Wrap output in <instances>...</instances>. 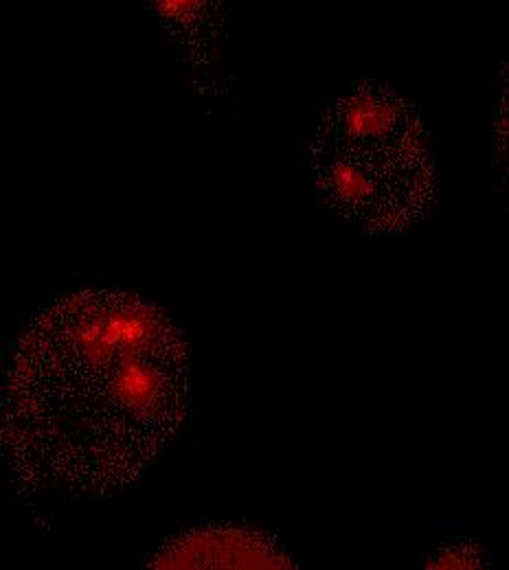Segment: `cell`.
Listing matches in <instances>:
<instances>
[{
  "mask_svg": "<svg viewBox=\"0 0 509 570\" xmlns=\"http://www.w3.org/2000/svg\"><path fill=\"white\" fill-rule=\"evenodd\" d=\"M189 352L172 318L121 289H84L27 327L2 391L0 445L38 492L133 485L180 432Z\"/></svg>",
  "mask_w": 509,
  "mask_h": 570,
  "instance_id": "6da1fadb",
  "label": "cell"
},
{
  "mask_svg": "<svg viewBox=\"0 0 509 570\" xmlns=\"http://www.w3.org/2000/svg\"><path fill=\"white\" fill-rule=\"evenodd\" d=\"M310 167L325 205L369 233L404 230L433 207L435 169L422 119L378 83L356 86L327 108Z\"/></svg>",
  "mask_w": 509,
  "mask_h": 570,
  "instance_id": "7a4b0ae2",
  "label": "cell"
},
{
  "mask_svg": "<svg viewBox=\"0 0 509 570\" xmlns=\"http://www.w3.org/2000/svg\"><path fill=\"white\" fill-rule=\"evenodd\" d=\"M156 569H291L292 558L268 533L248 527H194L169 540Z\"/></svg>",
  "mask_w": 509,
  "mask_h": 570,
  "instance_id": "3957f363",
  "label": "cell"
},
{
  "mask_svg": "<svg viewBox=\"0 0 509 570\" xmlns=\"http://www.w3.org/2000/svg\"><path fill=\"white\" fill-rule=\"evenodd\" d=\"M154 7L167 31L209 65L219 51L222 0H154Z\"/></svg>",
  "mask_w": 509,
  "mask_h": 570,
  "instance_id": "277c9868",
  "label": "cell"
},
{
  "mask_svg": "<svg viewBox=\"0 0 509 570\" xmlns=\"http://www.w3.org/2000/svg\"><path fill=\"white\" fill-rule=\"evenodd\" d=\"M431 569H481L483 558L474 544H452L429 560Z\"/></svg>",
  "mask_w": 509,
  "mask_h": 570,
  "instance_id": "5b68a950",
  "label": "cell"
}]
</instances>
